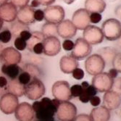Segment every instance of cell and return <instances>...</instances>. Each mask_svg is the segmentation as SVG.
Here are the masks:
<instances>
[{
    "instance_id": "cell-41",
    "label": "cell",
    "mask_w": 121,
    "mask_h": 121,
    "mask_svg": "<svg viewBox=\"0 0 121 121\" xmlns=\"http://www.w3.org/2000/svg\"><path fill=\"white\" fill-rule=\"evenodd\" d=\"M43 47L42 42L36 43L32 49V52H34L36 54H41L43 53Z\"/></svg>"
},
{
    "instance_id": "cell-35",
    "label": "cell",
    "mask_w": 121,
    "mask_h": 121,
    "mask_svg": "<svg viewBox=\"0 0 121 121\" xmlns=\"http://www.w3.org/2000/svg\"><path fill=\"white\" fill-rule=\"evenodd\" d=\"M72 74H73V77L75 79H76V80H81V79H83L84 75H85L84 71L81 68H75L73 71Z\"/></svg>"
},
{
    "instance_id": "cell-6",
    "label": "cell",
    "mask_w": 121,
    "mask_h": 121,
    "mask_svg": "<svg viewBox=\"0 0 121 121\" xmlns=\"http://www.w3.org/2000/svg\"><path fill=\"white\" fill-rule=\"evenodd\" d=\"M92 86L97 92H107L110 91L114 86V79L107 73H101L94 76L92 78Z\"/></svg>"
},
{
    "instance_id": "cell-53",
    "label": "cell",
    "mask_w": 121,
    "mask_h": 121,
    "mask_svg": "<svg viewBox=\"0 0 121 121\" xmlns=\"http://www.w3.org/2000/svg\"><path fill=\"white\" fill-rule=\"evenodd\" d=\"M38 121H55L54 117L52 118H50V119H48V120H38Z\"/></svg>"
},
{
    "instance_id": "cell-50",
    "label": "cell",
    "mask_w": 121,
    "mask_h": 121,
    "mask_svg": "<svg viewBox=\"0 0 121 121\" xmlns=\"http://www.w3.org/2000/svg\"><path fill=\"white\" fill-rule=\"evenodd\" d=\"M63 1H64L65 3H66L67 4H71L73 2H75L76 0H63Z\"/></svg>"
},
{
    "instance_id": "cell-20",
    "label": "cell",
    "mask_w": 121,
    "mask_h": 121,
    "mask_svg": "<svg viewBox=\"0 0 121 121\" xmlns=\"http://www.w3.org/2000/svg\"><path fill=\"white\" fill-rule=\"evenodd\" d=\"M78 62L71 56H63L60 61V68L62 73L70 74L73 71L78 68Z\"/></svg>"
},
{
    "instance_id": "cell-42",
    "label": "cell",
    "mask_w": 121,
    "mask_h": 121,
    "mask_svg": "<svg viewBox=\"0 0 121 121\" xmlns=\"http://www.w3.org/2000/svg\"><path fill=\"white\" fill-rule=\"evenodd\" d=\"M31 36V33L28 30H23L19 34V37L27 41Z\"/></svg>"
},
{
    "instance_id": "cell-27",
    "label": "cell",
    "mask_w": 121,
    "mask_h": 121,
    "mask_svg": "<svg viewBox=\"0 0 121 121\" xmlns=\"http://www.w3.org/2000/svg\"><path fill=\"white\" fill-rule=\"evenodd\" d=\"M41 32L43 34V36H44V38L51 37V36H56V35L57 34V25L46 22V23L43 25Z\"/></svg>"
},
{
    "instance_id": "cell-22",
    "label": "cell",
    "mask_w": 121,
    "mask_h": 121,
    "mask_svg": "<svg viewBox=\"0 0 121 121\" xmlns=\"http://www.w3.org/2000/svg\"><path fill=\"white\" fill-rule=\"evenodd\" d=\"M89 116L92 121H109L110 112L104 106H98L91 111Z\"/></svg>"
},
{
    "instance_id": "cell-40",
    "label": "cell",
    "mask_w": 121,
    "mask_h": 121,
    "mask_svg": "<svg viewBox=\"0 0 121 121\" xmlns=\"http://www.w3.org/2000/svg\"><path fill=\"white\" fill-rule=\"evenodd\" d=\"M34 19L36 21L41 22L43 20H44V14L43 11L41 9H36L34 11Z\"/></svg>"
},
{
    "instance_id": "cell-1",
    "label": "cell",
    "mask_w": 121,
    "mask_h": 121,
    "mask_svg": "<svg viewBox=\"0 0 121 121\" xmlns=\"http://www.w3.org/2000/svg\"><path fill=\"white\" fill-rule=\"evenodd\" d=\"M35 117L38 120H45L54 117L57 107L48 97H43L41 101L36 100L32 104Z\"/></svg>"
},
{
    "instance_id": "cell-3",
    "label": "cell",
    "mask_w": 121,
    "mask_h": 121,
    "mask_svg": "<svg viewBox=\"0 0 121 121\" xmlns=\"http://www.w3.org/2000/svg\"><path fill=\"white\" fill-rule=\"evenodd\" d=\"M46 89L43 82L37 78H33L25 86L24 95L30 100H38L45 94Z\"/></svg>"
},
{
    "instance_id": "cell-38",
    "label": "cell",
    "mask_w": 121,
    "mask_h": 121,
    "mask_svg": "<svg viewBox=\"0 0 121 121\" xmlns=\"http://www.w3.org/2000/svg\"><path fill=\"white\" fill-rule=\"evenodd\" d=\"M74 47V43L70 39H65L62 43V48L65 51H72Z\"/></svg>"
},
{
    "instance_id": "cell-10",
    "label": "cell",
    "mask_w": 121,
    "mask_h": 121,
    "mask_svg": "<svg viewBox=\"0 0 121 121\" xmlns=\"http://www.w3.org/2000/svg\"><path fill=\"white\" fill-rule=\"evenodd\" d=\"M83 39L90 45L101 43L104 40V36L100 28L89 25L83 31Z\"/></svg>"
},
{
    "instance_id": "cell-2",
    "label": "cell",
    "mask_w": 121,
    "mask_h": 121,
    "mask_svg": "<svg viewBox=\"0 0 121 121\" xmlns=\"http://www.w3.org/2000/svg\"><path fill=\"white\" fill-rule=\"evenodd\" d=\"M104 38L107 41H114L120 39L121 24L120 21L115 18L106 20L102 25L101 28Z\"/></svg>"
},
{
    "instance_id": "cell-30",
    "label": "cell",
    "mask_w": 121,
    "mask_h": 121,
    "mask_svg": "<svg viewBox=\"0 0 121 121\" xmlns=\"http://www.w3.org/2000/svg\"><path fill=\"white\" fill-rule=\"evenodd\" d=\"M12 39V33L9 30L6 29L0 33V41L2 43H7Z\"/></svg>"
},
{
    "instance_id": "cell-31",
    "label": "cell",
    "mask_w": 121,
    "mask_h": 121,
    "mask_svg": "<svg viewBox=\"0 0 121 121\" xmlns=\"http://www.w3.org/2000/svg\"><path fill=\"white\" fill-rule=\"evenodd\" d=\"M14 46L17 51H23L26 49L27 43L26 41L20 37H17L14 41Z\"/></svg>"
},
{
    "instance_id": "cell-19",
    "label": "cell",
    "mask_w": 121,
    "mask_h": 121,
    "mask_svg": "<svg viewBox=\"0 0 121 121\" xmlns=\"http://www.w3.org/2000/svg\"><path fill=\"white\" fill-rule=\"evenodd\" d=\"M103 106L109 110H114L120 105V95L115 91H108L103 96Z\"/></svg>"
},
{
    "instance_id": "cell-43",
    "label": "cell",
    "mask_w": 121,
    "mask_h": 121,
    "mask_svg": "<svg viewBox=\"0 0 121 121\" xmlns=\"http://www.w3.org/2000/svg\"><path fill=\"white\" fill-rule=\"evenodd\" d=\"M73 121H92L90 116L86 114H80L76 116Z\"/></svg>"
},
{
    "instance_id": "cell-36",
    "label": "cell",
    "mask_w": 121,
    "mask_h": 121,
    "mask_svg": "<svg viewBox=\"0 0 121 121\" xmlns=\"http://www.w3.org/2000/svg\"><path fill=\"white\" fill-rule=\"evenodd\" d=\"M23 30H28V27L27 26L20 23L19 22H17V23H15L14 26H13V31L14 34H17V33H19L20 34V33Z\"/></svg>"
},
{
    "instance_id": "cell-12",
    "label": "cell",
    "mask_w": 121,
    "mask_h": 121,
    "mask_svg": "<svg viewBox=\"0 0 121 121\" xmlns=\"http://www.w3.org/2000/svg\"><path fill=\"white\" fill-rule=\"evenodd\" d=\"M90 13L84 9L81 8L75 11L72 17V23L77 30H83L90 24Z\"/></svg>"
},
{
    "instance_id": "cell-11",
    "label": "cell",
    "mask_w": 121,
    "mask_h": 121,
    "mask_svg": "<svg viewBox=\"0 0 121 121\" xmlns=\"http://www.w3.org/2000/svg\"><path fill=\"white\" fill-rule=\"evenodd\" d=\"M19 104L17 96L9 93H6L0 99V109L6 115H11L15 112Z\"/></svg>"
},
{
    "instance_id": "cell-23",
    "label": "cell",
    "mask_w": 121,
    "mask_h": 121,
    "mask_svg": "<svg viewBox=\"0 0 121 121\" xmlns=\"http://www.w3.org/2000/svg\"><path fill=\"white\" fill-rule=\"evenodd\" d=\"M7 90L8 93L13 94L17 97L22 96L24 95L25 86L21 84L16 78L12 80L9 83H7Z\"/></svg>"
},
{
    "instance_id": "cell-9",
    "label": "cell",
    "mask_w": 121,
    "mask_h": 121,
    "mask_svg": "<svg viewBox=\"0 0 121 121\" xmlns=\"http://www.w3.org/2000/svg\"><path fill=\"white\" fill-rule=\"evenodd\" d=\"M44 20L47 23L57 25L62 22L65 15V9L60 5H50L43 9Z\"/></svg>"
},
{
    "instance_id": "cell-17",
    "label": "cell",
    "mask_w": 121,
    "mask_h": 121,
    "mask_svg": "<svg viewBox=\"0 0 121 121\" xmlns=\"http://www.w3.org/2000/svg\"><path fill=\"white\" fill-rule=\"evenodd\" d=\"M34 11L35 9L29 5L20 8L17 13L16 19H17V22L25 26L34 23L36 22L34 19Z\"/></svg>"
},
{
    "instance_id": "cell-45",
    "label": "cell",
    "mask_w": 121,
    "mask_h": 121,
    "mask_svg": "<svg viewBox=\"0 0 121 121\" xmlns=\"http://www.w3.org/2000/svg\"><path fill=\"white\" fill-rule=\"evenodd\" d=\"M37 1L39 2L40 5H43V6H50L52 5L53 3L55 2L56 0H37Z\"/></svg>"
},
{
    "instance_id": "cell-54",
    "label": "cell",
    "mask_w": 121,
    "mask_h": 121,
    "mask_svg": "<svg viewBox=\"0 0 121 121\" xmlns=\"http://www.w3.org/2000/svg\"><path fill=\"white\" fill-rule=\"evenodd\" d=\"M6 2H8V0H0V4H2Z\"/></svg>"
},
{
    "instance_id": "cell-28",
    "label": "cell",
    "mask_w": 121,
    "mask_h": 121,
    "mask_svg": "<svg viewBox=\"0 0 121 121\" xmlns=\"http://www.w3.org/2000/svg\"><path fill=\"white\" fill-rule=\"evenodd\" d=\"M24 71L29 73L31 78H36V76L40 75V70L36 65L34 64H27L24 66Z\"/></svg>"
},
{
    "instance_id": "cell-29",
    "label": "cell",
    "mask_w": 121,
    "mask_h": 121,
    "mask_svg": "<svg viewBox=\"0 0 121 121\" xmlns=\"http://www.w3.org/2000/svg\"><path fill=\"white\" fill-rule=\"evenodd\" d=\"M31 79H32V78H31L30 75L29 73H28L27 72H25V71L20 73V75L17 77L18 81L21 84H23V86H26L30 81Z\"/></svg>"
},
{
    "instance_id": "cell-4",
    "label": "cell",
    "mask_w": 121,
    "mask_h": 121,
    "mask_svg": "<svg viewBox=\"0 0 121 121\" xmlns=\"http://www.w3.org/2000/svg\"><path fill=\"white\" fill-rule=\"evenodd\" d=\"M92 51V47L83 38H78L74 43L70 56L77 61L83 60L89 57Z\"/></svg>"
},
{
    "instance_id": "cell-46",
    "label": "cell",
    "mask_w": 121,
    "mask_h": 121,
    "mask_svg": "<svg viewBox=\"0 0 121 121\" xmlns=\"http://www.w3.org/2000/svg\"><path fill=\"white\" fill-rule=\"evenodd\" d=\"M108 74H109V75L112 78H115L117 76V75H118V71L117 70H116L115 69H114V68H112V69H110L109 70V71L107 73Z\"/></svg>"
},
{
    "instance_id": "cell-24",
    "label": "cell",
    "mask_w": 121,
    "mask_h": 121,
    "mask_svg": "<svg viewBox=\"0 0 121 121\" xmlns=\"http://www.w3.org/2000/svg\"><path fill=\"white\" fill-rule=\"evenodd\" d=\"M2 73L7 75L12 80L16 79L20 72L22 71L21 68L17 65H6L4 64L1 68Z\"/></svg>"
},
{
    "instance_id": "cell-39",
    "label": "cell",
    "mask_w": 121,
    "mask_h": 121,
    "mask_svg": "<svg viewBox=\"0 0 121 121\" xmlns=\"http://www.w3.org/2000/svg\"><path fill=\"white\" fill-rule=\"evenodd\" d=\"M83 89L86 92V94L89 95V96L90 98H91L92 96H96V94H97V91L96 90V89L92 85H89L87 88H86V89Z\"/></svg>"
},
{
    "instance_id": "cell-37",
    "label": "cell",
    "mask_w": 121,
    "mask_h": 121,
    "mask_svg": "<svg viewBox=\"0 0 121 121\" xmlns=\"http://www.w3.org/2000/svg\"><path fill=\"white\" fill-rule=\"evenodd\" d=\"M10 2L14 4L16 7H23L28 4L30 0H10Z\"/></svg>"
},
{
    "instance_id": "cell-5",
    "label": "cell",
    "mask_w": 121,
    "mask_h": 121,
    "mask_svg": "<svg viewBox=\"0 0 121 121\" xmlns=\"http://www.w3.org/2000/svg\"><path fill=\"white\" fill-rule=\"evenodd\" d=\"M105 62L98 54L89 56L85 62V69L91 75H96L103 72L105 68Z\"/></svg>"
},
{
    "instance_id": "cell-34",
    "label": "cell",
    "mask_w": 121,
    "mask_h": 121,
    "mask_svg": "<svg viewBox=\"0 0 121 121\" xmlns=\"http://www.w3.org/2000/svg\"><path fill=\"white\" fill-rule=\"evenodd\" d=\"M102 16L100 13H90L89 15V20H90V23H94V24H96L99 23V22L102 20Z\"/></svg>"
},
{
    "instance_id": "cell-16",
    "label": "cell",
    "mask_w": 121,
    "mask_h": 121,
    "mask_svg": "<svg viewBox=\"0 0 121 121\" xmlns=\"http://www.w3.org/2000/svg\"><path fill=\"white\" fill-rule=\"evenodd\" d=\"M0 59L6 65H17L21 62L22 54L15 48L9 47L4 48Z\"/></svg>"
},
{
    "instance_id": "cell-49",
    "label": "cell",
    "mask_w": 121,
    "mask_h": 121,
    "mask_svg": "<svg viewBox=\"0 0 121 121\" xmlns=\"http://www.w3.org/2000/svg\"><path fill=\"white\" fill-rule=\"evenodd\" d=\"M81 86V87L83 88V89H86V88H87L88 86H89V83H88L87 81H83V82H82Z\"/></svg>"
},
{
    "instance_id": "cell-18",
    "label": "cell",
    "mask_w": 121,
    "mask_h": 121,
    "mask_svg": "<svg viewBox=\"0 0 121 121\" xmlns=\"http://www.w3.org/2000/svg\"><path fill=\"white\" fill-rule=\"evenodd\" d=\"M17 9L11 2L0 4V18L4 22L13 23L16 20Z\"/></svg>"
},
{
    "instance_id": "cell-51",
    "label": "cell",
    "mask_w": 121,
    "mask_h": 121,
    "mask_svg": "<svg viewBox=\"0 0 121 121\" xmlns=\"http://www.w3.org/2000/svg\"><path fill=\"white\" fill-rule=\"evenodd\" d=\"M4 49V45L2 44V43H0V57L2 55V52Z\"/></svg>"
},
{
    "instance_id": "cell-48",
    "label": "cell",
    "mask_w": 121,
    "mask_h": 121,
    "mask_svg": "<svg viewBox=\"0 0 121 121\" xmlns=\"http://www.w3.org/2000/svg\"><path fill=\"white\" fill-rule=\"evenodd\" d=\"M40 6V4L39 2L37 1V0H33V1L31 2V4H30V7L32 8H35V7H38Z\"/></svg>"
},
{
    "instance_id": "cell-15",
    "label": "cell",
    "mask_w": 121,
    "mask_h": 121,
    "mask_svg": "<svg viewBox=\"0 0 121 121\" xmlns=\"http://www.w3.org/2000/svg\"><path fill=\"white\" fill-rule=\"evenodd\" d=\"M57 35L65 39H69L76 35L77 29L70 20H63L57 25Z\"/></svg>"
},
{
    "instance_id": "cell-14",
    "label": "cell",
    "mask_w": 121,
    "mask_h": 121,
    "mask_svg": "<svg viewBox=\"0 0 121 121\" xmlns=\"http://www.w3.org/2000/svg\"><path fill=\"white\" fill-rule=\"evenodd\" d=\"M15 116L18 121H32L35 117V113L31 104L22 102L15 109Z\"/></svg>"
},
{
    "instance_id": "cell-13",
    "label": "cell",
    "mask_w": 121,
    "mask_h": 121,
    "mask_svg": "<svg viewBox=\"0 0 121 121\" xmlns=\"http://www.w3.org/2000/svg\"><path fill=\"white\" fill-rule=\"evenodd\" d=\"M42 43L43 47V53L47 56L49 57L56 56L61 51L60 41L56 36L45 38Z\"/></svg>"
},
{
    "instance_id": "cell-44",
    "label": "cell",
    "mask_w": 121,
    "mask_h": 121,
    "mask_svg": "<svg viewBox=\"0 0 121 121\" xmlns=\"http://www.w3.org/2000/svg\"><path fill=\"white\" fill-rule=\"evenodd\" d=\"M91 104L96 107H98L99 105L101 104V99L97 96H92L91 99H90V100H89Z\"/></svg>"
},
{
    "instance_id": "cell-8",
    "label": "cell",
    "mask_w": 121,
    "mask_h": 121,
    "mask_svg": "<svg viewBox=\"0 0 121 121\" xmlns=\"http://www.w3.org/2000/svg\"><path fill=\"white\" fill-rule=\"evenodd\" d=\"M52 95L60 102H69L72 99L70 91V84L65 81H56L52 86Z\"/></svg>"
},
{
    "instance_id": "cell-47",
    "label": "cell",
    "mask_w": 121,
    "mask_h": 121,
    "mask_svg": "<svg viewBox=\"0 0 121 121\" xmlns=\"http://www.w3.org/2000/svg\"><path fill=\"white\" fill-rule=\"evenodd\" d=\"M8 81L4 76H0V88H4L7 86Z\"/></svg>"
},
{
    "instance_id": "cell-21",
    "label": "cell",
    "mask_w": 121,
    "mask_h": 121,
    "mask_svg": "<svg viewBox=\"0 0 121 121\" xmlns=\"http://www.w3.org/2000/svg\"><path fill=\"white\" fill-rule=\"evenodd\" d=\"M85 9L89 13L102 14L106 9V2L104 0H86Z\"/></svg>"
},
{
    "instance_id": "cell-7",
    "label": "cell",
    "mask_w": 121,
    "mask_h": 121,
    "mask_svg": "<svg viewBox=\"0 0 121 121\" xmlns=\"http://www.w3.org/2000/svg\"><path fill=\"white\" fill-rule=\"evenodd\" d=\"M56 114L60 121H73L77 116V108L72 102H61Z\"/></svg>"
},
{
    "instance_id": "cell-25",
    "label": "cell",
    "mask_w": 121,
    "mask_h": 121,
    "mask_svg": "<svg viewBox=\"0 0 121 121\" xmlns=\"http://www.w3.org/2000/svg\"><path fill=\"white\" fill-rule=\"evenodd\" d=\"M44 36H43L41 32L40 31H34L31 33V36L30 38L26 41L27 43V47L26 49H28L30 52H32V49L36 43L43 42L44 40Z\"/></svg>"
},
{
    "instance_id": "cell-26",
    "label": "cell",
    "mask_w": 121,
    "mask_h": 121,
    "mask_svg": "<svg viewBox=\"0 0 121 121\" xmlns=\"http://www.w3.org/2000/svg\"><path fill=\"white\" fill-rule=\"evenodd\" d=\"M99 52V55H100L103 60H104L105 63L106 62H112L113 58L115 57V56L117 54V52L111 47H103L102 49H100L98 51Z\"/></svg>"
},
{
    "instance_id": "cell-32",
    "label": "cell",
    "mask_w": 121,
    "mask_h": 121,
    "mask_svg": "<svg viewBox=\"0 0 121 121\" xmlns=\"http://www.w3.org/2000/svg\"><path fill=\"white\" fill-rule=\"evenodd\" d=\"M83 88L81 87V85L78 84H75L70 87V91L72 97H78L82 93Z\"/></svg>"
},
{
    "instance_id": "cell-33",
    "label": "cell",
    "mask_w": 121,
    "mask_h": 121,
    "mask_svg": "<svg viewBox=\"0 0 121 121\" xmlns=\"http://www.w3.org/2000/svg\"><path fill=\"white\" fill-rule=\"evenodd\" d=\"M112 62L113 68L115 69L116 70H117L118 73H120L121 72V67H120V53H117L116 54V55L115 56V57L113 58Z\"/></svg>"
},
{
    "instance_id": "cell-52",
    "label": "cell",
    "mask_w": 121,
    "mask_h": 121,
    "mask_svg": "<svg viewBox=\"0 0 121 121\" xmlns=\"http://www.w3.org/2000/svg\"><path fill=\"white\" fill-rule=\"evenodd\" d=\"M3 25H4V21L0 18V30H1L3 27Z\"/></svg>"
}]
</instances>
